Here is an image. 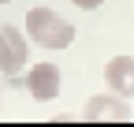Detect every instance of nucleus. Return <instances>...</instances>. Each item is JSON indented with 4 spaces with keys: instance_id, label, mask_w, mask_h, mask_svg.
<instances>
[{
    "instance_id": "obj_2",
    "label": "nucleus",
    "mask_w": 134,
    "mask_h": 127,
    "mask_svg": "<svg viewBox=\"0 0 134 127\" xmlns=\"http://www.w3.org/2000/svg\"><path fill=\"white\" fill-rule=\"evenodd\" d=\"M30 64V41L19 26L11 23H0V71L8 78L23 75V67Z\"/></svg>"
},
{
    "instance_id": "obj_6",
    "label": "nucleus",
    "mask_w": 134,
    "mask_h": 127,
    "mask_svg": "<svg viewBox=\"0 0 134 127\" xmlns=\"http://www.w3.org/2000/svg\"><path fill=\"white\" fill-rule=\"evenodd\" d=\"M71 4H75V8H82V11H97L104 0H71Z\"/></svg>"
},
{
    "instance_id": "obj_1",
    "label": "nucleus",
    "mask_w": 134,
    "mask_h": 127,
    "mask_svg": "<svg viewBox=\"0 0 134 127\" xmlns=\"http://www.w3.org/2000/svg\"><path fill=\"white\" fill-rule=\"evenodd\" d=\"M26 41L37 49H67L75 41V23H67L52 8H30L26 11Z\"/></svg>"
},
{
    "instance_id": "obj_5",
    "label": "nucleus",
    "mask_w": 134,
    "mask_h": 127,
    "mask_svg": "<svg viewBox=\"0 0 134 127\" xmlns=\"http://www.w3.org/2000/svg\"><path fill=\"white\" fill-rule=\"evenodd\" d=\"M104 82L112 93L134 101V56H112L104 67Z\"/></svg>"
},
{
    "instance_id": "obj_3",
    "label": "nucleus",
    "mask_w": 134,
    "mask_h": 127,
    "mask_svg": "<svg viewBox=\"0 0 134 127\" xmlns=\"http://www.w3.org/2000/svg\"><path fill=\"white\" fill-rule=\"evenodd\" d=\"M134 112H130V101L119 97V93H97V97L86 101V108H82V120L86 123H127Z\"/></svg>"
},
{
    "instance_id": "obj_4",
    "label": "nucleus",
    "mask_w": 134,
    "mask_h": 127,
    "mask_svg": "<svg viewBox=\"0 0 134 127\" xmlns=\"http://www.w3.org/2000/svg\"><path fill=\"white\" fill-rule=\"evenodd\" d=\"M60 82H63V75L56 64H34V67L23 75V86L30 90V97L34 101H56L60 97Z\"/></svg>"
},
{
    "instance_id": "obj_7",
    "label": "nucleus",
    "mask_w": 134,
    "mask_h": 127,
    "mask_svg": "<svg viewBox=\"0 0 134 127\" xmlns=\"http://www.w3.org/2000/svg\"><path fill=\"white\" fill-rule=\"evenodd\" d=\"M0 4H11V0H0Z\"/></svg>"
}]
</instances>
